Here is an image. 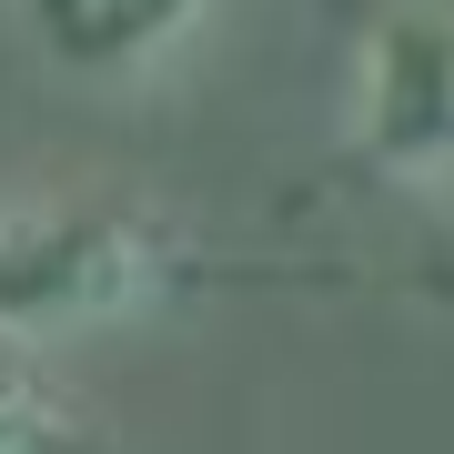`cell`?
Wrapping results in <instances>:
<instances>
[{
    "label": "cell",
    "mask_w": 454,
    "mask_h": 454,
    "mask_svg": "<svg viewBox=\"0 0 454 454\" xmlns=\"http://www.w3.org/2000/svg\"><path fill=\"white\" fill-rule=\"evenodd\" d=\"M31 444H71V394L41 373L20 333H0V454H31Z\"/></svg>",
    "instance_id": "cell-4"
},
{
    "label": "cell",
    "mask_w": 454,
    "mask_h": 454,
    "mask_svg": "<svg viewBox=\"0 0 454 454\" xmlns=\"http://www.w3.org/2000/svg\"><path fill=\"white\" fill-rule=\"evenodd\" d=\"M223 0H11L20 41L61 82H142L172 51H192V31Z\"/></svg>",
    "instance_id": "cell-3"
},
{
    "label": "cell",
    "mask_w": 454,
    "mask_h": 454,
    "mask_svg": "<svg viewBox=\"0 0 454 454\" xmlns=\"http://www.w3.org/2000/svg\"><path fill=\"white\" fill-rule=\"evenodd\" d=\"M303 283V262H243V253H202L192 232H172L162 212L131 202H20L0 212V333L51 343V333H91L121 313L182 303L212 283Z\"/></svg>",
    "instance_id": "cell-1"
},
{
    "label": "cell",
    "mask_w": 454,
    "mask_h": 454,
    "mask_svg": "<svg viewBox=\"0 0 454 454\" xmlns=\"http://www.w3.org/2000/svg\"><path fill=\"white\" fill-rule=\"evenodd\" d=\"M354 162L454 202V0H373L354 20Z\"/></svg>",
    "instance_id": "cell-2"
}]
</instances>
